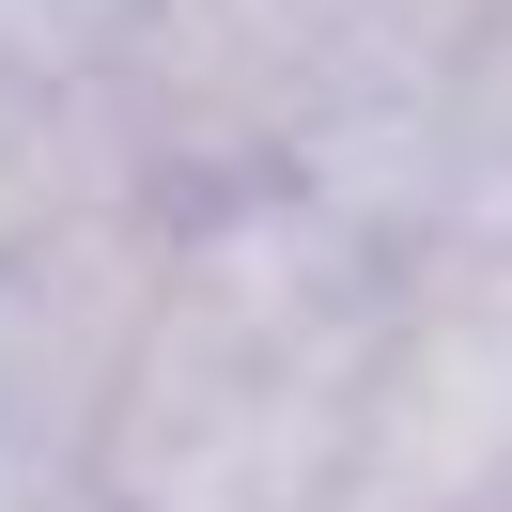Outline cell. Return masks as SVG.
I'll list each match as a JSON object with an SVG mask.
<instances>
[{
	"instance_id": "1",
	"label": "cell",
	"mask_w": 512,
	"mask_h": 512,
	"mask_svg": "<svg viewBox=\"0 0 512 512\" xmlns=\"http://www.w3.org/2000/svg\"><path fill=\"white\" fill-rule=\"evenodd\" d=\"M373 326H388V264L311 202H249L156 249L125 388L94 419L109 512H326Z\"/></svg>"
},
{
	"instance_id": "2",
	"label": "cell",
	"mask_w": 512,
	"mask_h": 512,
	"mask_svg": "<svg viewBox=\"0 0 512 512\" xmlns=\"http://www.w3.org/2000/svg\"><path fill=\"white\" fill-rule=\"evenodd\" d=\"M512 497V264L388 280L326 512H497Z\"/></svg>"
},
{
	"instance_id": "3",
	"label": "cell",
	"mask_w": 512,
	"mask_h": 512,
	"mask_svg": "<svg viewBox=\"0 0 512 512\" xmlns=\"http://www.w3.org/2000/svg\"><path fill=\"white\" fill-rule=\"evenodd\" d=\"M0 512H109V481H94V450L0 435Z\"/></svg>"
}]
</instances>
